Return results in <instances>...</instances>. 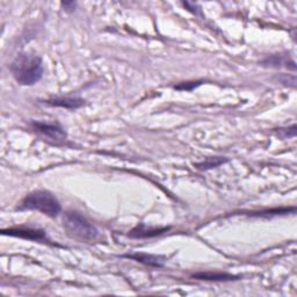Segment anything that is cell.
I'll return each instance as SVG.
<instances>
[{
  "label": "cell",
  "instance_id": "6da1fadb",
  "mask_svg": "<svg viewBox=\"0 0 297 297\" xmlns=\"http://www.w3.org/2000/svg\"><path fill=\"white\" fill-rule=\"evenodd\" d=\"M13 77L22 86H33L42 79L43 63L41 57L22 52L13 60L10 66Z\"/></svg>",
  "mask_w": 297,
  "mask_h": 297
},
{
  "label": "cell",
  "instance_id": "7a4b0ae2",
  "mask_svg": "<svg viewBox=\"0 0 297 297\" xmlns=\"http://www.w3.org/2000/svg\"><path fill=\"white\" fill-rule=\"evenodd\" d=\"M20 209L37 210L49 217H56L62 210L61 203L54 194L44 189L29 193L21 202Z\"/></svg>",
  "mask_w": 297,
  "mask_h": 297
},
{
  "label": "cell",
  "instance_id": "3957f363",
  "mask_svg": "<svg viewBox=\"0 0 297 297\" xmlns=\"http://www.w3.org/2000/svg\"><path fill=\"white\" fill-rule=\"evenodd\" d=\"M63 227L69 236L79 241L93 242L99 237V231L90 221L77 211H66L63 217Z\"/></svg>",
  "mask_w": 297,
  "mask_h": 297
},
{
  "label": "cell",
  "instance_id": "277c9868",
  "mask_svg": "<svg viewBox=\"0 0 297 297\" xmlns=\"http://www.w3.org/2000/svg\"><path fill=\"white\" fill-rule=\"evenodd\" d=\"M34 129L41 132L43 136L48 137L52 141L64 142L66 140V132L63 130L60 125H55V123H44V122H33Z\"/></svg>",
  "mask_w": 297,
  "mask_h": 297
},
{
  "label": "cell",
  "instance_id": "5b68a950",
  "mask_svg": "<svg viewBox=\"0 0 297 297\" xmlns=\"http://www.w3.org/2000/svg\"><path fill=\"white\" fill-rule=\"evenodd\" d=\"M4 234H10V236L20 237L25 239H32V241H47V236L43 230H34V229H10L4 230Z\"/></svg>",
  "mask_w": 297,
  "mask_h": 297
},
{
  "label": "cell",
  "instance_id": "8992f818",
  "mask_svg": "<svg viewBox=\"0 0 297 297\" xmlns=\"http://www.w3.org/2000/svg\"><path fill=\"white\" fill-rule=\"evenodd\" d=\"M46 104L49 106H54V107H62L68 109H76L82 107L85 104V101L79 97H56V99H50L46 101Z\"/></svg>",
  "mask_w": 297,
  "mask_h": 297
},
{
  "label": "cell",
  "instance_id": "52a82bcc",
  "mask_svg": "<svg viewBox=\"0 0 297 297\" xmlns=\"http://www.w3.org/2000/svg\"><path fill=\"white\" fill-rule=\"evenodd\" d=\"M168 228H164V229H148L144 227L143 224L137 225V227L131 230V232L129 233L130 237L134 238H148V237H154L158 236V234H162L165 231H167Z\"/></svg>",
  "mask_w": 297,
  "mask_h": 297
},
{
  "label": "cell",
  "instance_id": "ba28073f",
  "mask_svg": "<svg viewBox=\"0 0 297 297\" xmlns=\"http://www.w3.org/2000/svg\"><path fill=\"white\" fill-rule=\"evenodd\" d=\"M127 258H131L134 260L140 261V263H143L145 265L149 266H154V267H162L165 263V259L163 256H158V255H151V254H129V255H125Z\"/></svg>",
  "mask_w": 297,
  "mask_h": 297
},
{
  "label": "cell",
  "instance_id": "9c48e42d",
  "mask_svg": "<svg viewBox=\"0 0 297 297\" xmlns=\"http://www.w3.org/2000/svg\"><path fill=\"white\" fill-rule=\"evenodd\" d=\"M193 278L199 279V280H207V281H231L238 280L237 276H233L231 274L225 273H197L194 274Z\"/></svg>",
  "mask_w": 297,
  "mask_h": 297
},
{
  "label": "cell",
  "instance_id": "30bf717a",
  "mask_svg": "<svg viewBox=\"0 0 297 297\" xmlns=\"http://www.w3.org/2000/svg\"><path fill=\"white\" fill-rule=\"evenodd\" d=\"M225 163H228L227 158L211 157V158H207L206 161H203L201 163L195 164V166H196V168H199V170H210V168L223 165V164H225Z\"/></svg>",
  "mask_w": 297,
  "mask_h": 297
},
{
  "label": "cell",
  "instance_id": "8fae6325",
  "mask_svg": "<svg viewBox=\"0 0 297 297\" xmlns=\"http://www.w3.org/2000/svg\"><path fill=\"white\" fill-rule=\"evenodd\" d=\"M201 85V82H192V83H181L180 85L175 86V90L179 91H192L194 88Z\"/></svg>",
  "mask_w": 297,
  "mask_h": 297
},
{
  "label": "cell",
  "instance_id": "7c38bea8",
  "mask_svg": "<svg viewBox=\"0 0 297 297\" xmlns=\"http://www.w3.org/2000/svg\"><path fill=\"white\" fill-rule=\"evenodd\" d=\"M62 5H63L68 11H72V10H74V8H76L77 4L73 3V2H71V3H63Z\"/></svg>",
  "mask_w": 297,
  "mask_h": 297
}]
</instances>
